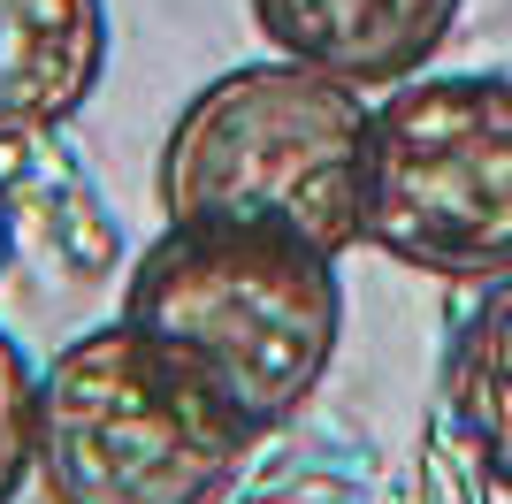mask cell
<instances>
[{
  "label": "cell",
  "mask_w": 512,
  "mask_h": 504,
  "mask_svg": "<svg viewBox=\"0 0 512 504\" xmlns=\"http://www.w3.org/2000/svg\"><path fill=\"white\" fill-rule=\"evenodd\" d=\"M123 321L184 367L245 436L299 420L337 367V252L253 222H161L123 275Z\"/></svg>",
  "instance_id": "cell-1"
},
{
  "label": "cell",
  "mask_w": 512,
  "mask_h": 504,
  "mask_svg": "<svg viewBox=\"0 0 512 504\" xmlns=\"http://www.w3.org/2000/svg\"><path fill=\"white\" fill-rule=\"evenodd\" d=\"M367 115V92L291 54L237 62L176 107L153 153V207L161 222L291 230L344 260L367 207Z\"/></svg>",
  "instance_id": "cell-2"
},
{
  "label": "cell",
  "mask_w": 512,
  "mask_h": 504,
  "mask_svg": "<svg viewBox=\"0 0 512 504\" xmlns=\"http://www.w3.org/2000/svg\"><path fill=\"white\" fill-rule=\"evenodd\" d=\"M253 436L123 314L39 367L46 504H222Z\"/></svg>",
  "instance_id": "cell-3"
},
{
  "label": "cell",
  "mask_w": 512,
  "mask_h": 504,
  "mask_svg": "<svg viewBox=\"0 0 512 504\" xmlns=\"http://www.w3.org/2000/svg\"><path fill=\"white\" fill-rule=\"evenodd\" d=\"M360 245L436 283L512 275V77H406L367 115Z\"/></svg>",
  "instance_id": "cell-4"
},
{
  "label": "cell",
  "mask_w": 512,
  "mask_h": 504,
  "mask_svg": "<svg viewBox=\"0 0 512 504\" xmlns=\"http://www.w3.org/2000/svg\"><path fill=\"white\" fill-rule=\"evenodd\" d=\"M459 8L467 0H253V23L276 54L375 100L436 62Z\"/></svg>",
  "instance_id": "cell-5"
},
{
  "label": "cell",
  "mask_w": 512,
  "mask_h": 504,
  "mask_svg": "<svg viewBox=\"0 0 512 504\" xmlns=\"http://www.w3.org/2000/svg\"><path fill=\"white\" fill-rule=\"evenodd\" d=\"M107 0H0V146L62 130L107 77Z\"/></svg>",
  "instance_id": "cell-6"
},
{
  "label": "cell",
  "mask_w": 512,
  "mask_h": 504,
  "mask_svg": "<svg viewBox=\"0 0 512 504\" xmlns=\"http://www.w3.org/2000/svg\"><path fill=\"white\" fill-rule=\"evenodd\" d=\"M444 405L467 436L474 466L512 497V275L474 291L444 359Z\"/></svg>",
  "instance_id": "cell-7"
},
{
  "label": "cell",
  "mask_w": 512,
  "mask_h": 504,
  "mask_svg": "<svg viewBox=\"0 0 512 504\" xmlns=\"http://www.w3.org/2000/svg\"><path fill=\"white\" fill-rule=\"evenodd\" d=\"M31 459H39V359L0 329V504L31 489Z\"/></svg>",
  "instance_id": "cell-8"
},
{
  "label": "cell",
  "mask_w": 512,
  "mask_h": 504,
  "mask_svg": "<svg viewBox=\"0 0 512 504\" xmlns=\"http://www.w3.org/2000/svg\"><path fill=\"white\" fill-rule=\"evenodd\" d=\"M8 252H16V214H8V184H0V275H8Z\"/></svg>",
  "instance_id": "cell-9"
}]
</instances>
